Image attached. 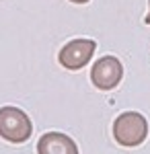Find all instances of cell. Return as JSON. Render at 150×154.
Wrapping results in <instances>:
<instances>
[{
  "label": "cell",
  "instance_id": "cell-5",
  "mask_svg": "<svg viewBox=\"0 0 150 154\" xmlns=\"http://www.w3.org/2000/svg\"><path fill=\"white\" fill-rule=\"evenodd\" d=\"M37 154H78L76 142L60 131L43 134L37 142Z\"/></svg>",
  "mask_w": 150,
  "mask_h": 154
},
{
  "label": "cell",
  "instance_id": "cell-6",
  "mask_svg": "<svg viewBox=\"0 0 150 154\" xmlns=\"http://www.w3.org/2000/svg\"><path fill=\"white\" fill-rule=\"evenodd\" d=\"M70 2H74V4H86V2H91V0H70Z\"/></svg>",
  "mask_w": 150,
  "mask_h": 154
},
{
  "label": "cell",
  "instance_id": "cell-2",
  "mask_svg": "<svg viewBox=\"0 0 150 154\" xmlns=\"http://www.w3.org/2000/svg\"><path fill=\"white\" fill-rule=\"evenodd\" d=\"M31 119L19 107H0V138L12 144H23L31 138Z\"/></svg>",
  "mask_w": 150,
  "mask_h": 154
},
{
  "label": "cell",
  "instance_id": "cell-3",
  "mask_svg": "<svg viewBox=\"0 0 150 154\" xmlns=\"http://www.w3.org/2000/svg\"><path fill=\"white\" fill-rule=\"evenodd\" d=\"M95 49H97V43L92 39H74L60 49L58 62L66 70H80L91 62Z\"/></svg>",
  "mask_w": 150,
  "mask_h": 154
},
{
  "label": "cell",
  "instance_id": "cell-7",
  "mask_svg": "<svg viewBox=\"0 0 150 154\" xmlns=\"http://www.w3.org/2000/svg\"><path fill=\"white\" fill-rule=\"evenodd\" d=\"M148 6H150V0H148ZM144 23L150 25V11H148V14H146V19H144Z\"/></svg>",
  "mask_w": 150,
  "mask_h": 154
},
{
  "label": "cell",
  "instance_id": "cell-1",
  "mask_svg": "<svg viewBox=\"0 0 150 154\" xmlns=\"http://www.w3.org/2000/svg\"><path fill=\"white\" fill-rule=\"evenodd\" d=\"M148 136V121L136 111H126L117 115L113 121V138L119 146L134 148L146 140Z\"/></svg>",
  "mask_w": 150,
  "mask_h": 154
},
{
  "label": "cell",
  "instance_id": "cell-4",
  "mask_svg": "<svg viewBox=\"0 0 150 154\" xmlns=\"http://www.w3.org/2000/svg\"><path fill=\"white\" fill-rule=\"evenodd\" d=\"M123 78V66L121 62L113 56H105L97 60L91 70V80L99 91H111Z\"/></svg>",
  "mask_w": 150,
  "mask_h": 154
}]
</instances>
